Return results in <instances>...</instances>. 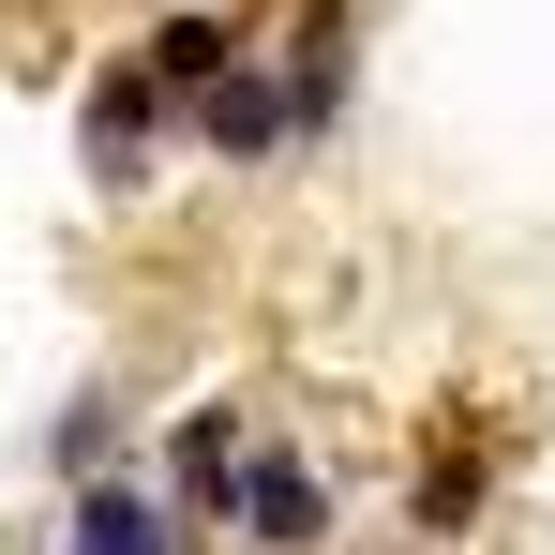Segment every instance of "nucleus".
<instances>
[{"mask_svg":"<svg viewBox=\"0 0 555 555\" xmlns=\"http://www.w3.org/2000/svg\"><path fill=\"white\" fill-rule=\"evenodd\" d=\"M61 555H210L181 495H135V480H91V495H61Z\"/></svg>","mask_w":555,"mask_h":555,"instance_id":"f257e3e1","label":"nucleus"},{"mask_svg":"<svg viewBox=\"0 0 555 555\" xmlns=\"http://www.w3.org/2000/svg\"><path fill=\"white\" fill-rule=\"evenodd\" d=\"M210 166H271V151H300V91H285L271 61H241L225 91H195V120H181Z\"/></svg>","mask_w":555,"mask_h":555,"instance_id":"f03ea898","label":"nucleus"},{"mask_svg":"<svg viewBox=\"0 0 555 555\" xmlns=\"http://www.w3.org/2000/svg\"><path fill=\"white\" fill-rule=\"evenodd\" d=\"M166 120H195L151 61H120V76H91V105H76V135H91V181H151V135Z\"/></svg>","mask_w":555,"mask_h":555,"instance_id":"7ed1b4c3","label":"nucleus"},{"mask_svg":"<svg viewBox=\"0 0 555 555\" xmlns=\"http://www.w3.org/2000/svg\"><path fill=\"white\" fill-rule=\"evenodd\" d=\"M225 526H241L256 555H315V541H331V465H315V451H256Z\"/></svg>","mask_w":555,"mask_h":555,"instance_id":"20e7f679","label":"nucleus"},{"mask_svg":"<svg viewBox=\"0 0 555 555\" xmlns=\"http://www.w3.org/2000/svg\"><path fill=\"white\" fill-rule=\"evenodd\" d=\"M241 465H256V421H241V405H181V436H166V495H181L195 526L241 511Z\"/></svg>","mask_w":555,"mask_h":555,"instance_id":"39448f33","label":"nucleus"},{"mask_svg":"<svg viewBox=\"0 0 555 555\" xmlns=\"http://www.w3.org/2000/svg\"><path fill=\"white\" fill-rule=\"evenodd\" d=\"M135 61H151V76H166V91H225V76H241V61H256V46H241V15H210V0H181V15H151V46H135Z\"/></svg>","mask_w":555,"mask_h":555,"instance_id":"423d86ee","label":"nucleus"},{"mask_svg":"<svg viewBox=\"0 0 555 555\" xmlns=\"http://www.w3.org/2000/svg\"><path fill=\"white\" fill-rule=\"evenodd\" d=\"M120 451H135V390H76V405L46 421V465H61V495L120 480Z\"/></svg>","mask_w":555,"mask_h":555,"instance_id":"0eeeda50","label":"nucleus"},{"mask_svg":"<svg viewBox=\"0 0 555 555\" xmlns=\"http://www.w3.org/2000/svg\"><path fill=\"white\" fill-rule=\"evenodd\" d=\"M271 76L300 91V135H331V120H346V76H361V61H346V0H315V15L285 30V61H271Z\"/></svg>","mask_w":555,"mask_h":555,"instance_id":"6e6552de","label":"nucleus"}]
</instances>
